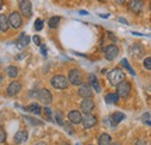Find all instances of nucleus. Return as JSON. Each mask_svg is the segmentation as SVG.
Masks as SVG:
<instances>
[{
    "mask_svg": "<svg viewBox=\"0 0 151 145\" xmlns=\"http://www.w3.org/2000/svg\"><path fill=\"white\" fill-rule=\"evenodd\" d=\"M124 78H126V74L121 69H114L108 73V80L113 86H117L119 84L124 81Z\"/></svg>",
    "mask_w": 151,
    "mask_h": 145,
    "instance_id": "nucleus-1",
    "label": "nucleus"
},
{
    "mask_svg": "<svg viewBox=\"0 0 151 145\" xmlns=\"http://www.w3.org/2000/svg\"><path fill=\"white\" fill-rule=\"evenodd\" d=\"M50 84L52 85V87H55L57 90H65L69 86V79L62 74H56L51 78Z\"/></svg>",
    "mask_w": 151,
    "mask_h": 145,
    "instance_id": "nucleus-2",
    "label": "nucleus"
},
{
    "mask_svg": "<svg viewBox=\"0 0 151 145\" xmlns=\"http://www.w3.org/2000/svg\"><path fill=\"white\" fill-rule=\"evenodd\" d=\"M19 8H20V13L23 17H26V18H30L32 17L33 7H32L30 0H20Z\"/></svg>",
    "mask_w": 151,
    "mask_h": 145,
    "instance_id": "nucleus-3",
    "label": "nucleus"
},
{
    "mask_svg": "<svg viewBox=\"0 0 151 145\" xmlns=\"http://www.w3.org/2000/svg\"><path fill=\"white\" fill-rule=\"evenodd\" d=\"M36 96L43 105H50L52 102V94L47 88H42V90L37 91Z\"/></svg>",
    "mask_w": 151,
    "mask_h": 145,
    "instance_id": "nucleus-4",
    "label": "nucleus"
},
{
    "mask_svg": "<svg viewBox=\"0 0 151 145\" xmlns=\"http://www.w3.org/2000/svg\"><path fill=\"white\" fill-rule=\"evenodd\" d=\"M116 88H117V94L121 96V98H128L129 96V94H130V92H132V85H130V83L129 81H122L121 84H119L117 86H116Z\"/></svg>",
    "mask_w": 151,
    "mask_h": 145,
    "instance_id": "nucleus-5",
    "label": "nucleus"
},
{
    "mask_svg": "<svg viewBox=\"0 0 151 145\" xmlns=\"http://www.w3.org/2000/svg\"><path fill=\"white\" fill-rule=\"evenodd\" d=\"M69 81L72 84V85H75V86H80L81 85V83H83V75H81V73L79 70H77V69H72V70H70V72H69Z\"/></svg>",
    "mask_w": 151,
    "mask_h": 145,
    "instance_id": "nucleus-6",
    "label": "nucleus"
},
{
    "mask_svg": "<svg viewBox=\"0 0 151 145\" xmlns=\"http://www.w3.org/2000/svg\"><path fill=\"white\" fill-rule=\"evenodd\" d=\"M8 21H9V26L14 29H19L20 27L22 26V18L20 15V13L18 12H13L9 14L8 17Z\"/></svg>",
    "mask_w": 151,
    "mask_h": 145,
    "instance_id": "nucleus-7",
    "label": "nucleus"
},
{
    "mask_svg": "<svg viewBox=\"0 0 151 145\" xmlns=\"http://www.w3.org/2000/svg\"><path fill=\"white\" fill-rule=\"evenodd\" d=\"M104 54L107 60H114L119 55V48L114 44H111L104 49Z\"/></svg>",
    "mask_w": 151,
    "mask_h": 145,
    "instance_id": "nucleus-8",
    "label": "nucleus"
},
{
    "mask_svg": "<svg viewBox=\"0 0 151 145\" xmlns=\"http://www.w3.org/2000/svg\"><path fill=\"white\" fill-rule=\"evenodd\" d=\"M96 122H98L96 117H95L94 115H92V114H85V116H83V121H81L83 127L85 128V129L93 128L96 124Z\"/></svg>",
    "mask_w": 151,
    "mask_h": 145,
    "instance_id": "nucleus-9",
    "label": "nucleus"
},
{
    "mask_svg": "<svg viewBox=\"0 0 151 145\" xmlns=\"http://www.w3.org/2000/svg\"><path fill=\"white\" fill-rule=\"evenodd\" d=\"M128 8L135 14H139L143 11V1L142 0H129Z\"/></svg>",
    "mask_w": 151,
    "mask_h": 145,
    "instance_id": "nucleus-10",
    "label": "nucleus"
},
{
    "mask_svg": "<svg viewBox=\"0 0 151 145\" xmlns=\"http://www.w3.org/2000/svg\"><path fill=\"white\" fill-rule=\"evenodd\" d=\"M78 94L83 98V99H90L92 96V87L88 84H81L79 86Z\"/></svg>",
    "mask_w": 151,
    "mask_h": 145,
    "instance_id": "nucleus-11",
    "label": "nucleus"
},
{
    "mask_svg": "<svg viewBox=\"0 0 151 145\" xmlns=\"http://www.w3.org/2000/svg\"><path fill=\"white\" fill-rule=\"evenodd\" d=\"M80 108H81V111L85 113V114H91L94 109V102L93 100L91 99H84L83 102L80 103Z\"/></svg>",
    "mask_w": 151,
    "mask_h": 145,
    "instance_id": "nucleus-12",
    "label": "nucleus"
},
{
    "mask_svg": "<svg viewBox=\"0 0 151 145\" xmlns=\"http://www.w3.org/2000/svg\"><path fill=\"white\" fill-rule=\"evenodd\" d=\"M21 90V84L19 81H12L7 87V95L8 96H15Z\"/></svg>",
    "mask_w": 151,
    "mask_h": 145,
    "instance_id": "nucleus-13",
    "label": "nucleus"
},
{
    "mask_svg": "<svg viewBox=\"0 0 151 145\" xmlns=\"http://www.w3.org/2000/svg\"><path fill=\"white\" fill-rule=\"evenodd\" d=\"M68 117H69V121H70L71 123H73V124H79V123H81V121H83V115H81L80 111H78V110H71V111L69 113Z\"/></svg>",
    "mask_w": 151,
    "mask_h": 145,
    "instance_id": "nucleus-14",
    "label": "nucleus"
},
{
    "mask_svg": "<svg viewBox=\"0 0 151 145\" xmlns=\"http://www.w3.org/2000/svg\"><path fill=\"white\" fill-rule=\"evenodd\" d=\"M124 117H126V115H124L123 113H121V111H116V113L112 114V115L109 116V121H111L112 127L117 126L121 121H123V120H124Z\"/></svg>",
    "mask_w": 151,
    "mask_h": 145,
    "instance_id": "nucleus-15",
    "label": "nucleus"
},
{
    "mask_svg": "<svg viewBox=\"0 0 151 145\" xmlns=\"http://www.w3.org/2000/svg\"><path fill=\"white\" fill-rule=\"evenodd\" d=\"M28 139V132L26 130H20L14 136V142L17 144H22Z\"/></svg>",
    "mask_w": 151,
    "mask_h": 145,
    "instance_id": "nucleus-16",
    "label": "nucleus"
},
{
    "mask_svg": "<svg viewBox=\"0 0 151 145\" xmlns=\"http://www.w3.org/2000/svg\"><path fill=\"white\" fill-rule=\"evenodd\" d=\"M88 80H90V85H91V87H92V88H93L96 93H100V92H101V86H100V83H99L98 78L95 77L93 73H91V74L88 75Z\"/></svg>",
    "mask_w": 151,
    "mask_h": 145,
    "instance_id": "nucleus-17",
    "label": "nucleus"
},
{
    "mask_svg": "<svg viewBox=\"0 0 151 145\" xmlns=\"http://www.w3.org/2000/svg\"><path fill=\"white\" fill-rule=\"evenodd\" d=\"M130 52H132L134 58H141V57L143 56V52H144V51H143V48H142L139 44H135L132 48Z\"/></svg>",
    "mask_w": 151,
    "mask_h": 145,
    "instance_id": "nucleus-18",
    "label": "nucleus"
},
{
    "mask_svg": "<svg viewBox=\"0 0 151 145\" xmlns=\"http://www.w3.org/2000/svg\"><path fill=\"white\" fill-rule=\"evenodd\" d=\"M9 28V21H8V18L4 14L0 15V30L1 32H7Z\"/></svg>",
    "mask_w": 151,
    "mask_h": 145,
    "instance_id": "nucleus-19",
    "label": "nucleus"
},
{
    "mask_svg": "<svg viewBox=\"0 0 151 145\" xmlns=\"http://www.w3.org/2000/svg\"><path fill=\"white\" fill-rule=\"evenodd\" d=\"M29 41H30L29 36H27L24 33H22V34H21V36L19 37V39H18V48H19V49L24 48L26 45H28Z\"/></svg>",
    "mask_w": 151,
    "mask_h": 145,
    "instance_id": "nucleus-20",
    "label": "nucleus"
},
{
    "mask_svg": "<svg viewBox=\"0 0 151 145\" xmlns=\"http://www.w3.org/2000/svg\"><path fill=\"white\" fill-rule=\"evenodd\" d=\"M98 143H99V145H111L112 144V137L108 134H102L99 137Z\"/></svg>",
    "mask_w": 151,
    "mask_h": 145,
    "instance_id": "nucleus-21",
    "label": "nucleus"
},
{
    "mask_svg": "<svg viewBox=\"0 0 151 145\" xmlns=\"http://www.w3.org/2000/svg\"><path fill=\"white\" fill-rule=\"evenodd\" d=\"M18 73H19V70H18V67L17 66H14V65H9V66H7L6 67V74L9 77V78H17L18 77Z\"/></svg>",
    "mask_w": 151,
    "mask_h": 145,
    "instance_id": "nucleus-22",
    "label": "nucleus"
},
{
    "mask_svg": "<svg viewBox=\"0 0 151 145\" xmlns=\"http://www.w3.org/2000/svg\"><path fill=\"white\" fill-rule=\"evenodd\" d=\"M119 98H120V95L117 93H108L105 96V101L107 103H116L119 101Z\"/></svg>",
    "mask_w": 151,
    "mask_h": 145,
    "instance_id": "nucleus-23",
    "label": "nucleus"
},
{
    "mask_svg": "<svg viewBox=\"0 0 151 145\" xmlns=\"http://www.w3.org/2000/svg\"><path fill=\"white\" fill-rule=\"evenodd\" d=\"M26 109L28 111H30L32 114H35V115H40L41 114V107L38 106L37 103H32L28 107H26Z\"/></svg>",
    "mask_w": 151,
    "mask_h": 145,
    "instance_id": "nucleus-24",
    "label": "nucleus"
},
{
    "mask_svg": "<svg viewBox=\"0 0 151 145\" xmlns=\"http://www.w3.org/2000/svg\"><path fill=\"white\" fill-rule=\"evenodd\" d=\"M59 22H60V17H52V18L49 19V22H48V24H49V27L50 28H52V29H55L58 27V24H59Z\"/></svg>",
    "mask_w": 151,
    "mask_h": 145,
    "instance_id": "nucleus-25",
    "label": "nucleus"
},
{
    "mask_svg": "<svg viewBox=\"0 0 151 145\" xmlns=\"http://www.w3.org/2000/svg\"><path fill=\"white\" fill-rule=\"evenodd\" d=\"M121 64H122V65H123V66H124V67H126V69H127V70L129 71V73H130L132 75H135V72H134V70H132V66H130V64L128 63V60H127L126 58L121 60Z\"/></svg>",
    "mask_w": 151,
    "mask_h": 145,
    "instance_id": "nucleus-26",
    "label": "nucleus"
},
{
    "mask_svg": "<svg viewBox=\"0 0 151 145\" xmlns=\"http://www.w3.org/2000/svg\"><path fill=\"white\" fill-rule=\"evenodd\" d=\"M43 24H44V22H43V20H41V19H36V21H35V30H42L43 29Z\"/></svg>",
    "mask_w": 151,
    "mask_h": 145,
    "instance_id": "nucleus-27",
    "label": "nucleus"
},
{
    "mask_svg": "<svg viewBox=\"0 0 151 145\" xmlns=\"http://www.w3.org/2000/svg\"><path fill=\"white\" fill-rule=\"evenodd\" d=\"M56 121L57 123L59 124V126H64V122H63V114H62V111H59V110H57L56 111Z\"/></svg>",
    "mask_w": 151,
    "mask_h": 145,
    "instance_id": "nucleus-28",
    "label": "nucleus"
},
{
    "mask_svg": "<svg viewBox=\"0 0 151 145\" xmlns=\"http://www.w3.org/2000/svg\"><path fill=\"white\" fill-rule=\"evenodd\" d=\"M143 65H144V67H145L147 70H151V57H148V58L144 59Z\"/></svg>",
    "mask_w": 151,
    "mask_h": 145,
    "instance_id": "nucleus-29",
    "label": "nucleus"
},
{
    "mask_svg": "<svg viewBox=\"0 0 151 145\" xmlns=\"http://www.w3.org/2000/svg\"><path fill=\"white\" fill-rule=\"evenodd\" d=\"M6 138H7V135H6L5 130L0 128V143H4L6 141Z\"/></svg>",
    "mask_w": 151,
    "mask_h": 145,
    "instance_id": "nucleus-30",
    "label": "nucleus"
},
{
    "mask_svg": "<svg viewBox=\"0 0 151 145\" xmlns=\"http://www.w3.org/2000/svg\"><path fill=\"white\" fill-rule=\"evenodd\" d=\"M26 118L32 123V124H34V126H36V124H43V122L42 121H37V120H34V118H32V117H29V116H26Z\"/></svg>",
    "mask_w": 151,
    "mask_h": 145,
    "instance_id": "nucleus-31",
    "label": "nucleus"
},
{
    "mask_svg": "<svg viewBox=\"0 0 151 145\" xmlns=\"http://www.w3.org/2000/svg\"><path fill=\"white\" fill-rule=\"evenodd\" d=\"M33 42H34L36 45H41V44H42V39H41V37L38 36V35H34V36H33Z\"/></svg>",
    "mask_w": 151,
    "mask_h": 145,
    "instance_id": "nucleus-32",
    "label": "nucleus"
},
{
    "mask_svg": "<svg viewBox=\"0 0 151 145\" xmlns=\"http://www.w3.org/2000/svg\"><path fill=\"white\" fill-rule=\"evenodd\" d=\"M64 128H65V130L69 132V134H73V129H72V126L71 124H69V123H64Z\"/></svg>",
    "mask_w": 151,
    "mask_h": 145,
    "instance_id": "nucleus-33",
    "label": "nucleus"
},
{
    "mask_svg": "<svg viewBox=\"0 0 151 145\" xmlns=\"http://www.w3.org/2000/svg\"><path fill=\"white\" fill-rule=\"evenodd\" d=\"M135 145H148V143H147L145 141H143V139H139V141L136 142V144Z\"/></svg>",
    "mask_w": 151,
    "mask_h": 145,
    "instance_id": "nucleus-34",
    "label": "nucleus"
},
{
    "mask_svg": "<svg viewBox=\"0 0 151 145\" xmlns=\"http://www.w3.org/2000/svg\"><path fill=\"white\" fill-rule=\"evenodd\" d=\"M44 111H45V114L48 115V117L50 118V117H51V110H50V108H48V107L44 108Z\"/></svg>",
    "mask_w": 151,
    "mask_h": 145,
    "instance_id": "nucleus-35",
    "label": "nucleus"
},
{
    "mask_svg": "<svg viewBox=\"0 0 151 145\" xmlns=\"http://www.w3.org/2000/svg\"><path fill=\"white\" fill-rule=\"evenodd\" d=\"M119 21H120V22H122V23H124V24H128V21H127L126 19H123V18H119Z\"/></svg>",
    "mask_w": 151,
    "mask_h": 145,
    "instance_id": "nucleus-36",
    "label": "nucleus"
},
{
    "mask_svg": "<svg viewBox=\"0 0 151 145\" xmlns=\"http://www.w3.org/2000/svg\"><path fill=\"white\" fill-rule=\"evenodd\" d=\"M41 51H42V55H47V49H45V47L44 45H42V48H41Z\"/></svg>",
    "mask_w": 151,
    "mask_h": 145,
    "instance_id": "nucleus-37",
    "label": "nucleus"
},
{
    "mask_svg": "<svg viewBox=\"0 0 151 145\" xmlns=\"http://www.w3.org/2000/svg\"><path fill=\"white\" fill-rule=\"evenodd\" d=\"M79 14H81V15H88V12H86V11H79Z\"/></svg>",
    "mask_w": 151,
    "mask_h": 145,
    "instance_id": "nucleus-38",
    "label": "nucleus"
},
{
    "mask_svg": "<svg viewBox=\"0 0 151 145\" xmlns=\"http://www.w3.org/2000/svg\"><path fill=\"white\" fill-rule=\"evenodd\" d=\"M108 35H109V37H111V38H112L113 41H117V39H116V38H115V37L113 36V34H112L111 32H108Z\"/></svg>",
    "mask_w": 151,
    "mask_h": 145,
    "instance_id": "nucleus-39",
    "label": "nucleus"
},
{
    "mask_svg": "<svg viewBox=\"0 0 151 145\" xmlns=\"http://www.w3.org/2000/svg\"><path fill=\"white\" fill-rule=\"evenodd\" d=\"M115 1H116L117 4H120V5H122V4H124V1H126V0H115Z\"/></svg>",
    "mask_w": 151,
    "mask_h": 145,
    "instance_id": "nucleus-40",
    "label": "nucleus"
},
{
    "mask_svg": "<svg viewBox=\"0 0 151 145\" xmlns=\"http://www.w3.org/2000/svg\"><path fill=\"white\" fill-rule=\"evenodd\" d=\"M100 17H101V18H104V19H107L109 15H108V14H100Z\"/></svg>",
    "mask_w": 151,
    "mask_h": 145,
    "instance_id": "nucleus-41",
    "label": "nucleus"
},
{
    "mask_svg": "<svg viewBox=\"0 0 151 145\" xmlns=\"http://www.w3.org/2000/svg\"><path fill=\"white\" fill-rule=\"evenodd\" d=\"M132 35H137V36H143V34H139V33H135V32H134V33H132Z\"/></svg>",
    "mask_w": 151,
    "mask_h": 145,
    "instance_id": "nucleus-42",
    "label": "nucleus"
},
{
    "mask_svg": "<svg viewBox=\"0 0 151 145\" xmlns=\"http://www.w3.org/2000/svg\"><path fill=\"white\" fill-rule=\"evenodd\" d=\"M36 145H47V144H45L44 142H38V143H37Z\"/></svg>",
    "mask_w": 151,
    "mask_h": 145,
    "instance_id": "nucleus-43",
    "label": "nucleus"
},
{
    "mask_svg": "<svg viewBox=\"0 0 151 145\" xmlns=\"http://www.w3.org/2000/svg\"><path fill=\"white\" fill-rule=\"evenodd\" d=\"M145 124H148V126H150V127H151V122H150V121H145Z\"/></svg>",
    "mask_w": 151,
    "mask_h": 145,
    "instance_id": "nucleus-44",
    "label": "nucleus"
},
{
    "mask_svg": "<svg viewBox=\"0 0 151 145\" xmlns=\"http://www.w3.org/2000/svg\"><path fill=\"white\" fill-rule=\"evenodd\" d=\"M2 80H4V79H2V75L0 74V85H1V83H2Z\"/></svg>",
    "mask_w": 151,
    "mask_h": 145,
    "instance_id": "nucleus-45",
    "label": "nucleus"
},
{
    "mask_svg": "<svg viewBox=\"0 0 151 145\" xmlns=\"http://www.w3.org/2000/svg\"><path fill=\"white\" fill-rule=\"evenodd\" d=\"M111 145H121L120 143H113V144H111Z\"/></svg>",
    "mask_w": 151,
    "mask_h": 145,
    "instance_id": "nucleus-46",
    "label": "nucleus"
},
{
    "mask_svg": "<svg viewBox=\"0 0 151 145\" xmlns=\"http://www.w3.org/2000/svg\"><path fill=\"white\" fill-rule=\"evenodd\" d=\"M1 5H2V4H1V0H0V9H1Z\"/></svg>",
    "mask_w": 151,
    "mask_h": 145,
    "instance_id": "nucleus-47",
    "label": "nucleus"
},
{
    "mask_svg": "<svg viewBox=\"0 0 151 145\" xmlns=\"http://www.w3.org/2000/svg\"><path fill=\"white\" fill-rule=\"evenodd\" d=\"M64 145H70V144H64Z\"/></svg>",
    "mask_w": 151,
    "mask_h": 145,
    "instance_id": "nucleus-48",
    "label": "nucleus"
},
{
    "mask_svg": "<svg viewBox=\"0 0 151 145\" xmlns=\"http://www.w3.org/2000/svg\"><path fill=\"white\" fill-rule=\"evenodd\" d=\"M100 1H104V0H100Z\"/></svg>",
    "mask_w": 151,
    "mask_h": 145,
    "instance_id": "nucleus-49",
    "label": "nucleus"
}]
</instances>
